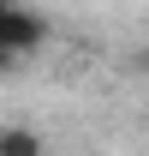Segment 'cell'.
I'll return each mask as SVG.
<instances>
[{"label": "cell", "mask_w": 149, "mask_h": 156, "mask_svg": "<svg viewBox=\"0 0 149 156\" xmlns=\"http://www.w3.org/2000/svg\"><path fill=\"white\" fill-rule=\"evenodd\" d=\"M42 138L30 132V126H0V156H36Z\"/></svg>", "instance_id": "2"}, {"label": "cell", "mask_w": 149, "mask_h": 156, "mask_svg": "<svg viewBox=\"0 0 149 156\" xmlns=\"http://www.w3.org/2000/svg\"><path fill=\"white\" fill-rule=\"evenodd\" d=\"M48 18H42L30 0H0V72L6 66H24V60L36 54V48H48Z\"/></svg>", "instance_id": "1"}]
</instances>
